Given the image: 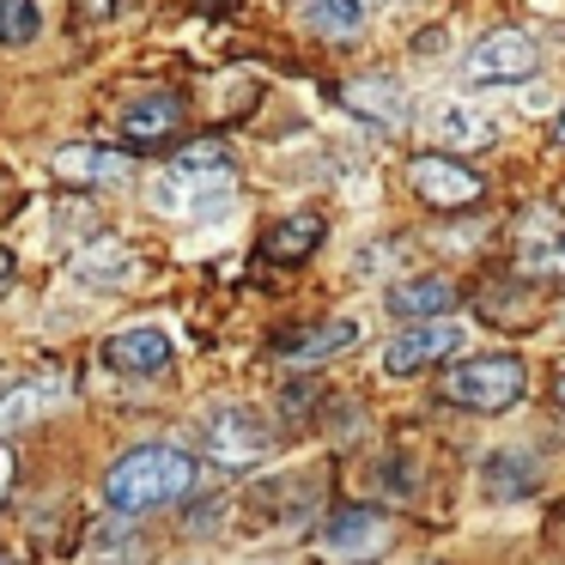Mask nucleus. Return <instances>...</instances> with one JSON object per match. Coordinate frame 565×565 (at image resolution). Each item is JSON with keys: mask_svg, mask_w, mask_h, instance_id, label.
I'll return each mask as SVG.
<instances>
[{"mask_svg": "<svg viewBox=\"0 0 565 565\" xmlns=\"http://www.w3.org/2000/svg\"><path fill=\"white\" fill-rule=\"evenodd\" d=\"M390 553V516L377 504H341L317 529V559L322 565H371Z\"/></svg>", "mask_w": 565, "mask_h": 565, "instance_id": "nucleus-5", "label": "nucleus"}, {"mask_svg": "<svg viewBox=\"0 0 565 565\" xmlns=\"http://www.w3.org/2000/svg\"><path fill=\"white\" fill-rule=\"evenodd\" d=\"M225 195H232V159H225L220 140H195V147L177 152V159L159 171V183H152L159 213H177V220L220 207Z\"/></svg>", "mask_w": 565, "mask_h": 565, "instance_id": "nucleus-2", "label": "nucleus"}, {"mask_svg": "<svg viewBox=\"0 0 565 565\" xmlns=\"http://www.w3.org/2000/svg\"><path fill=\"white\" fill-rule=\"evenodd\" d=\"M553 402H559V407H565V371H559V383H553Z\"/></svg>", "mask_w": 565, "mask_h": 565, "instance_id": "nucleus-27", "label": "nucleus"}, {"mask_svg": "<svg viewBox=\"0 0 565 565\" xmlns=\"http://www.w3.org/2000/svg\"><path fill=\"white\" fill-rule=\"evenodd\" d=\"M195 492V456L177 444H135L122 462L104 475V504L116 516H147L164 504H183Z\"/></svg>", "mask_w": 565, "mask_h": 565, "instance_id": "nucleus-1", "label": "nucleus"}, {"mask_svg": "<svg viewBox=\"0 0 565 565\" xmlns=\"http://www.w3.org/2000/svg\"><path fill=\"white\" fill-rule=\"evenodd\" d=\"M13 274H19V256H13V249H7V244H0V286L13 280Z\"/></svg>", "mask_w": 565, "mask_h": 565, "instance_id": "nucleus-25", "label": "nucleus"}, {"mask_svg": "<svg viewBox=\"0 0 565 565\" xmlns=\"http://www.w3.org/2000/svg\"><path fill=\"white\" fill-rule=\"evenodd\" d=\"M468 347L462 322L456 317H431V322H407L390 347H383V371L390 377H414V371L438 365V359H456Z\"/></svg>", "mask_w": 565, "mask_h": 565, "instance_id": "nucleus-6", "label": "nucleus"}, {"mask_svg": "<svg viewBox=\"0 0 565 565\" xmlns=\"http://www.w3.org/2000/svg\"><path fill=\"white\" fill-rule=\"evenodd\" d=\"M268 450H274V426L256 407H220L207 419V456L220 468H256Z\"/></svg>", "mask_w": 565, "mask_h": 565, "instance_id": "nucleus-7", "label": "nucleus"}, {"mask_svg": "<svg viewBox=\"0 0 565 565\" xmlns=\"http://www.w3.org/2000/svg\"><path fill=\"white\" fill-rule=\"evenodd\" d=\"M201 7H232V0H201Z\"/></svg>", "mask_w": 565, "mask_h": 565, "instance_id": "nucleus-28", "label": "nucleus"}, {"mask_svg": "<svg viewBox=\"0 0 565 565\" xmlns=\"http://www.w3.org/2000/svg\"><path fill=\"white\" fill-rule=\"evenodd\" d=\"M38 31H43L38 0H0V50H25V43H38Z\"/></svg>", "mask_w": 565, "mask_h": 565, "instance_id": "nucleus-21", "label": "nucleus"}, {"mask_svg": "<svg viewBox=\"0 0 565 565\" xmlns=\"http://www.w3.org/2000/svg\"><path fill=\"white\" fill-rule=\"evenodd\" d=\"M55 177H62V183H122V177H128V152L62 147V152H55Z\"/></svg>", "mask_w": 565, "mask_h": 565, "instance_id": "nucleus-13", "label": "nucleus"}, {"mask_svg": "<svg viewBox=\"0 0 565 565\" xmlns=\"http://www.w3.org/2000/svg\"><path fill=\"white\" fill-rule=\"evenodd\" d=\"M407 183H414V195L426 201V207H475L480 201V171H468V164L444 159V152H419L414 164H407Z\"/></svg>", "mask_w": 565, "mask_h": 565, "instance_id": "nucleus-8", "label": "nucleus"}, {"mask_svg": "<svg viewBox=\"0 0 565 565\" xmlns=\"http://www.w3.org/2000/svg\"><path fill=\"white\" fill-rule=\"evenodd\" d=\"M177 128H183V104L171 92H152V98L128 104L116 135H122V147H164V140H177Z\"/></svg>", "mask_w": 565, "mask_h": 565, "instance_id": "nucleus-10", "label": "nucleus"}, {"mask_svg": "<svg viewBox=\"0 0 565 565\" xmlns=\"http://www.w3.org/2000/svg\"><path fill=\"white\" fill-rule=\"evenodd\" d=\"M317 383H286V414H310V407H317Z\"/></svg>", "mask_w": 565, "mask_h": 565, "instance_id": "nucleus-22", "label": "nucleus"}, {"mask_svg": "<svg viewBox=\"0 0 565 565\" xmlns=\"http://www.w3.org/2000/svg\"><path fill=\"white\" fill-rule=\"evenodd\" d=\"M79 7H86V19H110L122 0H79Z\"/></svg>", "mask_w": 565, "mask_h": 565, "instance_id": "nucleus-23", "label": "nucleus"}, {"mask_svg": "<svg viewBox=\"0 0 565 565\" xmlns=\"http://www.w3.org/2000/svg\"><path fill=\"white\" fill-rule=\"evenodd\" d=\"M523 390H529V365L516 353L462 359V365H450V377H444V402L468 407V414H504V407L523 402Z\"/></svg>", "mask_w": 565, "mask_h": 565, "instance_id": "nucleus-3", "label": "nucleus"}, {"mask_svg": "<svg viewBox=\"0 0 565 565\" xmlns=\"http://www.w3.org/2000/svg\"><path fill=\"white\" fill-rule=\"evenodd\" d=\"M371 19V0H305V25L322 38H359Z\"/></svg>", "mask_w": 565, "mask_h": 565, "instance_id": "nucleus-17", "label": "nucleus"}, {"mask_svg": "<svg viewBox=\"0 0 565 565\" xmlns=\"http://www.w3.org/2000/svg\"><path fill=\"white\" fill-rule=\"evenodd\" d=\"M317 244H322V220H317V213H292V220L268 225L262 256H268V262H305Z\"/></svg>", "mask_w": 565, "mask_h": 565, "instance_id": "nucleus-15", "label": "nucleus"}, {"mask_svg": "<svg viewBox=\"0 0 565 565\" xmlns=\"http://www.w3.org/2000/svg\"><path fill=\"white\" fill-rule=\"evenodd\" d=\"M13 487V444H0V492Z\"/></svg>", "mask_w": 565, "mask_h": 565, "instance_id": "nucleus-24", "label": "nucleus"}, {"mask_svg": "<svg viewBox=\"0 0 565 565\" xmlns=\"http://www.w3.org/2000/svg\"><path fill=\"white\" fill-rule=\"evenodd\" d=\"M431 135L450 140V152H468V147H487L499 128H492L487 116H475L468 104H444V110H431Z\"/></svg>", "mask_w": 565, "mask_h": 565, "instance_id": "nucleus-18", "label": "nucleus"}, {"mask_svg": "<svg viewBox=\"0 0 565 565\" xmlns=\"http://www.w3.org/2000/svg\"><path fill=\"white\" fill-rule=\"evenodd\" d=\"M62 390H67L62 377H38V383H25V390H13L7 402H0V431H7V426H25V419H38L43 407L62 402Z\"/></svg>", "mask_w": 565, "mask_h": 565, "instance_id": "nucleus-19", "label": "nucleus"}, {"mask_svg": "<svg viewBox=\"0 0 565 565\" xmlns=\"http://www.w3.org/2000/svg\"><path fill=\"white\" fill-rule=\"evenodd\" d=\"M122 274H128V249L116 244V237H98V244L74 262V280L79 286H104V280H122Z\"/></svg>", "mask_w": 565, "mask_h": 565, "instance_id": "nucleus-20", "label": "nucleus"}, {"mask_svg": "<svg viewBox=\"0 0 565 565\" xmlns=\"http://www.w3.org/2000/svg\"><path fill=\"white\" fill-rule=\"evenodd\" d=\"M0 565H13V559H0Z\"/></svg>", "mask_w": 565, "mask_h": 565, "instance_id": "nucleus-30", "label": "nucleus"}, {"mask_svg": "<svg viewBox=\"0 0 565 565\" xmlns=\"http://www.w3.org/2000/svg\"><path fill=\"white\" fill-rule=\"evenodd\" d=\"M347 104H353L359 116H371V122H383V128L407 122V92L390 86V79H353V86H347Z\"/></svg>", "mask_w": 565, "mask_h": 565, "instance_id": "nucleus-16", "label": "nucleus"}, {"mask_svg": "<svg viewBox=\"0 0 565 565\" xmlns=\"http://www.w3.org/2000/svg\"><path fill=\"white\" fill-rule=\"evenodd\" d=\"M390 310L402 322H431V317H456V286L444 274H419V280H402L390 292Z\"/></svg>", "mask_w": 565, "mask_h": 565, "instance_id": "nucleus-12", "label": "nucleus"}, {"mask_svg": "<svg viewBox=\"0 0 565 565\" xmlns=\"http://www.w3.org/2000/svg\"><path fill=\"white\" fill-rule=\"evenodd\" d=\"M353 341H359V317H329V322H317V329L280 334V353L292 359V365H322V359H334Z\"/></svg>", "mask_w": 565, "mask_h": 565, "instance_id": "nucleus-11", "label": "nucleus"}, {"mask_svg": "<svg viewBox=\"0 0 565 565\" xmlns=\"http://www.w3.org/2000/svg\"><path fill=\"white\" fill-rule=\"evenodd\" d=\"M535 480H541V468H535V456H523V450H499V456L480 462V487H487L492 499H529Z\"/></svg>", "mask_w": 565, "mask_h": 565, "instance_id": "nucleus-14", "label": "nucleus"}, {"mask_svg": "<svg viewBox=\"0 0 565 565\" xmlns=\"http://www.w3.org/2000/svg\"><path fill=\"white\" fill-rule=\"evenodd\" d=\"M553 140L565 147V104H559V116H553Z\"/></svg>", "mask_w": 565, "mask_h": 565, "instance_id": "nucleus-26", "label": "nucleus"}, {"mask_svg": "<svg viewBox=\"0 0 565 565\" xmlns=\"http://www.w3.org/2000/svg\"><path fill=\"white\" fill-rule=\"evenodd\" d=\"M541 74V43L516 25H499L462 55V79L468 86H523Z\"/></svg>", "mask_w": 565, "mask_h": 565, "instance_id": "nucleus-4", "label": "nucleus"}, {"mask_svg": "<svg viewBox=\"0 0 565 565\" xmlns=\"http://www.w3.org/2000/svg\"><path fill=\"white\" fill-rule=\"evenodd\" d=\"M559 268H565V249H559Z\"/></svg>", "mask_w": 565, "mask_h": 565, "instance_id": "nucleus-29", "label": "nucleus"}, {"mask_svg": "<svg viewBox=\"0 0 565 565\" xmlns=\"http://www.w3.org/2000/svg\"><path fill=\"white\" fill-rule=\"evenodd\" d=\"M104 365L122 371V377H159L171 365V334L159 322H135V329H116L104 341Z\"/></svg>", "mask_w": 565, "mask_h": 565, "instance_id": "nucleus-9", "label": "nucleus"}]
</instances>
